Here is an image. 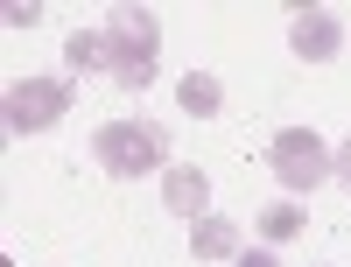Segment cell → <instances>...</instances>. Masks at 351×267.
<instances>
[{
    "label": "cell",
    "instance_id": "1",
    "mask_svg": "<svg viewBox=\"0 0 351 267\" xmlns=\"http://www.w3.org/2000/svg\"><path fill=\"white\" fill-rule=\"evenodd\" d=\"M92 155L106 176H162L169 162V127L162 120H106L92 134Z\"/></svg>",
    "mask_w": 351,
    "mask_h": 267
},
{
    "label": "cell",
    "instance_id": "2",
    "mask_svg": "<svg viewBox=\"0 0 351 267\" xmlns=\"http://www.w3.org/2000/svg\"><path fill=\"white\" fill-rule=\"evenodd\" d=\"M106 43H112V84H127V92H141V84L155 78L162 21H155L148 8H134V0H120V8L106 14Z\"/></svg>",
    "mask_w": 351,
    "mask_h": 267
},
{
    "label": "cell",
    "instance_id": "3",
    "mask_svg": "<svg viewBox=\"0 0 351 267\" xmlns=\"http://www.w3.org/2000/svg\"><path fill=\"white\" fill-rule=\"evenodd\" d=\"M330 155L337 148H324V134L316 127H281L274 141H267V162H274V176H281V190H316V183H330Z\"/></svg>",
    "mask_w": 351,
    "mask_h": 267
},
{
    "label": "cell",
    "instance_id": "4",
    "mask_svg": "<svg viewBox=\"0 0 351 267\" xmlns=\"http://www.w3.org/2000/svg\"><path fill=\"white\" fill-rule=\"evenodd\" d=\"M71 113V78H21L8 84V127L14 134H43Z\"/></svg>",
    "mask_w": 351,
    "mask_h": 267
},
{
    "label": "cell",
    "instance_id": "5",
    "mask_svg": "<svg viewBox=\"0 0 351 267\" xmlns=\"http://www.w3.org/2000/svg\"><path fill=\"white\" fill-rule=\"evenodd\" d=\"M295 8V21H288V49L302 56V64H330V56L344 49V21L330 8H316V0H288Z\"/></svg>",
    "mask_w": 351,
    "mask_h": 267
},
{
    "label": "cell",
    "instance_id": "6",
    "mask_svg": "<svg viewBox=\"0 0 351 267\" xmlns=\"http://www.w3.org/2000/svg\"><path fill=\"white\" fill-rule=\"evenodd\" d=\"M162 204L176 218H211V176H204L197 162H176V169H162Z\"/></svg>",
    "mask_w": 351,
    "mask_h": 267
},
{
    "label": "cell",
    "instance_id": "7",
    "mask_svg": "<svg viewBox=\"0 0 351 267\" xmlns=\"http://www.w3.org/2000/svg\"><path fill=\"white\" fill-rule=\"evenodd\" d=\"M190 253H197V260H239V253H246V246H239V225L218 218V211L197 218V225H190Z\"/></svg>",
    "mask_w": 351,
    "mask_h": 267
},
{
    "label": "cell",
    "instance_id": "8",
    "mask_svg": "<svg viewBox=\"0 0 351 267\" xmlns=\"http://www.w3.org/2000/svg\"><path fill=\"white\" fill-rule=\"evenodd\" d=\"M64 64H71L77 78H84V71H112V43H106V28H71Z\"/></svg>",
    "mask_w": 351,
    "mask_h": 267
},
{
    "label": "cell",
    "instance_id": "9",
    "mask_svg": "<svg viewBox=\"0 0 351 267\" xmlns=\"http://www.w3.org/2000/svg\"><path fill=\"white\" fill-rule=\"evenodd\" d=\"M176 99H183V113H197V120H211V113L225 106V84L211 71H190L183 84H176Z\"/></svg>",
    "mask_w": 351,
    "mask_h": 267
},
{
    "label": "cell",
    "instance_id": "10",
    "mask_svg": "<svg viewBox=\"0 0 351 267\" xmlns=\"http://www.w3.org/2000/svg\"><path fill=\"white\" fill-rule=\"evenodd\" d=\"M260 232H267V246L295 240V232H302V211H295V204H267V211H260Z\"/></svg>",
    "mask_w": 351,
    "mask_h": 267
},
{
    "label": "cell",
    "instance_id": "11",
    "mask_svg": "<svg viewBox=\"0 0 351 267\" xmlns=\"http://www.w3.org/2000/svg\"><path fill=\"white\" fill-rule=\"evenodd\" d=\"M36 21H43L36 0H14V8H8V28H36Z\"/></svg>",
    "mask_w": 351,
    "mask_h": 267
},
{
    "label": "cell",
    "instance_id": "12",
    "mask_svg": "<svg viewBox=\"0 0 351 267\" xmlns=\"http://www.w3.org/2000/svg\"><path fill=\"white\" fill-rule=\"evenodd\" d=\"M330 183H344V190H351V141H344L337 155H330Z\"/></svg>",
    "mask_w": 351,
    "mask_h": 267
},
{
    "label": "cell",
    "instance_id": "13",
    "mask_svg": "<svg viewBox=\"0 0 351 267\" xmlns=\"http://www.w3.org/2000/svg\"><path fill=\"white\" fill-rule=\"evenodd\" d=\"M232 267H281V260H274V246H246V253L232 260Z\"/></svg>",
    "mask_w": 351,
    "mask_h": 267
}]
</instances>
